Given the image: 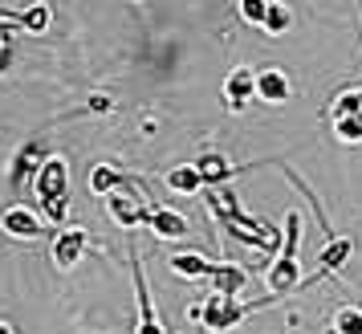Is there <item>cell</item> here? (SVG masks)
<instances>
[{
  "instance_id": "9c48e42d",
  "label": "cell",
  "mask_w": 362,
  "mask_h": 334,
  "mask_svg": "<svg viewBox=\"0 0 362 334\" xmlns=\"http://www.w3.org/2000/svg\"><path fill=\"white\" fill-rule=\"evenodd\" d=\"M167 269L183 277V282H208V273H212V257H204V253H171L167 257Z\"/></svg>"
},
{
  "instance_id": "5b68a950",
  "label": "cell",
  "mask_w": 362,
  "mask_h": 334,
  "mask_svg": "<svg viewBox=\"0 0 362 334\" xmlns=\"http://www.w3.org/2000/svg\"><path fill=\"white\" fill-rule=\"evenodd\" d=\"M131 277H134V298H139V330L134 334H167L163 318H159V310H155L147 273H143V261H139V249H134V245H131Z\"/></svg>"
},
{
  "instance_id": "e0dca14e",
  "label": "cell",
  "mask_w": 362,
  "mask_h": 334,
  "mask_svg": "<svg viewBox=\"0 0 362 334\" xmlns=\"http://www.w3.org/2000/svg\"><path fill=\"white\" fill-rule=\"evenodd\" d=\"M289 21H293V13H289V8H285L281 0H269L261 29H264V33H289Z\"/></svg>"
},
{
  "instance_id": "7a4b0ae2",
  "label": "cell",
  "mask_w": 362,
  "mask_h": 334,
  "mask_svg": "<svg viewBox=\"0 0 362 334\" xmlns=\"http://www.w3.org/2000/svg\"><path fill=\"white\" fill-rule=\"evenodd\" d=\"M281 236H285V245H281V257L273 261L269 269V294H293L301 289V265H297V241H301V217L297 212H285V224H281Z\"/></svg>"
},
{
  "instance_id": "52a82bcc",
  "label": "cell",
  "mask_w": 362,
  "mask_h": 334,
  "mask_svg": "<svg viewBox=\"0 0 362 334\" xmlns=\"http://www.w3.org/2000/svg\"><path fill=\"white\" fill-rule=\"evenodd\" d=\"M0 229L8 236H17V241H37V236H45L49 233V224L41 217H33L29 208H8L4 217H0Z\"/></svg>"
},
{
  "instance_id": "7c38bea8",
  "label": "cell",
  "mask_w": 362,
  "mask_h": 334,
  "mask_svg": "<svg viewBox=\"0 0 362 334\" xmlns=\"http://www.w3.org/2000/svg\"><path fill=\"white\" fill-rule=\"evenodd\" d=\"M196 171H199V180H204V188H216V184H228L232 175H240L245 167H240V163H228L224 155H199V159H196Z\"/></svg>"
},
{
  "instance_id": "ffe728a7",
  "label": "cell",
  "mask_w": 362,
  "mask_h": 334,
  "mask_svg": "<svg viewBox=\"0 0 362 334\" xmlns=\"http://www.w3.org/2000/svg\"><path fill=\"white\" fill-rule=\"evenodd\" d=\"M334 334H362V310L342 306V310H338V318H334Z\"/></svg>"
},
{
  "instance_id": "cb8c5ba5",
  "label": "cell",
  "mask_w": 362,
  "mask_h": 334,
  "mask_svg": "<svg viewBox=\"0 0 362 334\" xmlns=\"http://www.w3.org/2000/svg\"><path fill=\"white\" fill-rule=\"evenodd\" d=\"M329 334H334V330H329Z\"/></svg>"
},
{
  "instance_id": "30bf717a",
  "label": "cell",
  "mask_w": 362,
  "mask_h": 334,
  "mask_svg": "<svg viewBox=\"0 0 362 334\" xmlns=\"http://www.w3.org/2000/svg\"><path fill=\"white\" fill-rule=\"evenodd\" d=\"M45 155H49V151L41 147V143H25V151L17 155V163H13V171H8V184L21 192V188L37 175V167L45 163Z\"/></svg>"
},
{
  "instance_id": "ac0fdd59",
  "label": "cell",
  "mask_w": 362,
  "mask_h": 334,
  "mask_svg": "<svg viewBox=\"0 0 362 334\" xmlns=\"http://www.w3.org/2000/svg\"><path fill=\"white\" fill-rule=\"evenodd\" d=\"M334 131L342 143H362V110H346L334 118Z\"/></svg>"
},
{
  "instance_id": "277c9868",
  "label": "cell",
  "mask_w": 362,
  "mask_h": 334,
  "mask_svg": "<svg viewBox=\"0 0 362 334\" xmlns=\"http://www.w3.org/2000/svg\"><path fill=\"white\" fill-rule=\"evenodd\" d=\"M269 301H277V294L257 298V301H236V298H228V294H212V298L204 301V310H196V314L204 318L208 330H232L236 322H245L252 310H261V306H269Z\"/></svg>"
},
{
  "instance_id": "3957f363",
  "label": "cell",
  "mask_w": 362,
  "mask_h": 334,
  "mask_svg": "<svg viewBox=\"0 0 362 334\" xmlns=\"http://www.w3.org/2000/svg\"><path fill=\"white\" fill-rule=\"evenodd\" d=\"M106 208H110L115 224H122V229H139V224H147V217H151L155 204L147 200V192H139V180H122L118 188L106 192Z\"/></svg>"
},
{
  "instance_id": "603a6c76",
  "label": "cell",
  "mask_w": 362,
  "mask_h": 334,
  "mask_svg": "<svg viewBox=\"0 0 362 334\" xmlns=\"http://www.w3.org/2000/svg\"><path fill=\"white\" fill-rule=\"evenodd\" d=\"M0 334H13V330H8V326H4V322H0Z\"/></svg>"
},
{
  "instance_id": "ba28073f",
  "label": "cell",
  "mask_w": 362,
  "mask_h": 334,
  "mask_svg": "<svg viewBox=\"0 0 362 334\" xmlns=\"http://www.w3.org/2000/svg\"><path fill=\"white\" fill-rule=\"evenodd\" d=\"M86 245H90V236H86L82 229H66V233H57V241H53V265L57 269H74L78 261H82Z\"/></svg>"
},
{
  "instance_id": "2e32d148",
  "label": "cell",
  "mask_w": 362,
  "mask_h": 334,
  "mask_svg": "<svg viewBox=\"0 0 362 334\" xmlns=\"http://www.w3.org/2000/svg\"><path fill=\"white\" fill-rule=\"evenodd\" d=\"M350 249H354V241H350V236H342V241L334 236V241L326 245V253H322V265H317V277H326V273H334V269H342V261L350 257Z\"/></svg>"
},
{
  "instance_id": "5bb4252c",
  "label": "cell",
  "mask_w": 362,
  "mask_h": 334,
  "mask_svg": "<svg viewBox=\"0 0 362 334\" xmlns=\"http://www.w3.org/2000/svg\"><path fill=\"white\" fill-rule=\"evenodd\" d=\"M257 98L289 102V78H285L281 69H261V74H257Z\"/></svg>"
},
{
  "instance_id": "7402d4cb",
  "label": "cell",
  "mask_w": 362,
  "mask_h": 334,
  "mask_svg": "<svg viewBox=\"0 0 362 334\" xmlns=\"http://www.w3.org/2000/svg\"><path fill=\"white\" fill-rule=\"evenodd\" d=\"M236 4H240V17H245L248 25H261L264 8H269V0H236Z\"/></svg>"
},
{
  "instance_id": "6da1fadb",
  "label": "cell",
  "mask_w": 362,
  "mask_h": 334,
  "mask_svg": "<svg viewBox=\"0 0 362 334\" xmlns=\"http://www.w3.org/2000/svg\"><path fill=\"white\" fill-rule=\"evenodd\" d=\"M33 196H37V208L45 212L49 224H66V212H69V167H66L62 155H45V163L37 167Z\"/></svg>"
},
{
  "instance_id": "8992f818",
  "label": "cell",
  "mask_w": 362,
  "mask_h": 334,
  "mask_svg": "<svg viewBox=\"0 0 362 334\" xmlns=\"http://www.w3.org/2000/svg\"><path fill=\"white\" fill-rule=\"evenodd\" d=\"M257 98V74L252 69H232L228 74V82H224V106H228L232 115H240L248 102Z\"/></svg>"
},
{
  "instance_id": "8fae6325",
  "label": "cell",
  "mask_w": 362,
  "mask_h": 334,
  "mask_svg": "<svg viewBox=\"0 0 362 334\" xmlns=\"http://www.w3.org/2000/svg\"><path fill=\"white\" fill-rule=\"evenodd\" d=\"M151 233L163 236V241H180V236H192V224H187V217H180V212H171V208H151Z\"/></svg>"
},
{
  "instance_id": "9a60e30c",
  "label": "cell",
  "mask_w": 362,
  "mask_h": 334,
  "mask_svg": "<svg viewBox=\"0 0 362 334\" xmlns=\"http://www.w3.org/2000/svg\"><path fill=\"white\" fill-rule=\"evenodd\" d=\"M167 188L180 192V196H196V192H204V180H199L196 163H183V167H175V171H167Z\"/></svg>"
},
{
  "instance_id": "d6986e66",
  "label": "cell",
  "mask_w": 362,
  "mask_h": 334,
  "mask_svg": "<svg viewBox=\"0 0 362 334\" xmlns=\"http://www.w3.org/2000/svg\"><path fill=\"white\" fill-rule=\"evenodd\" d=\"M122 180H127L122 171H115V167H106V163H102V167H94V171H90V192L106 196V192H110V188H118Z\"/></svg>"
},
{
  "instance_id": "4fadbf2b",
  "label": "cell",
  "mask_w": 362,
  "mask_h": 334,
  "mask_svg": "<svg viewBox=\"0 0 362 334\" xmlns=\"http://www.w3.org/2000/svg\"><path fill=\"white\" fill-rule=\"evenodd\" d=\"M208 282H212L216 294H228V298H240L248 289V273L236 265H220V261H212V273H208Z\"/></svg>"
},
{
  "instance_id": "44dd1931",
  "label": "cell",
  "mask_w": 362,
  "mask_h": 334,
  "mask_svg": "<svg viewBox=\"0 0 362 334\" xmlns=\"http://www.w3.org/2000/svg\"><path fill=\"white\" fill-rule=\"evenodd\" d=\"M17 21L29 29V33H45V29H49V8H45V4H33V8H29V13H21Z\"/></svg>"
}]
</instances>
